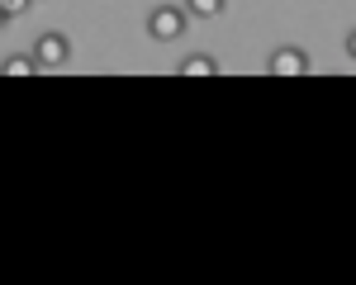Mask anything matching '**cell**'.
Masks as SVG:
<instances>
[{
    "label": "cell",
    "mask_w": 356,
    "mask_h": 285,
    "mask_svg": "<svg viewBox=\"0 0 356 285\" xmlns=\"http://www.w3.org/2000/svg\"><path fill=\"white\" fill-rule=\"evenodd\" d=\"M29 57L38 62V72H57V67H67V62H72V38H67V33H57V28H48V33H38V38H33Z\"/></svg>",
    "instance_id": "1"
},
{
    "label": "cell",
    "mask_w": 356,
    "mask_h": 285,
    "mask_svg": "<svg viewBox=\"0 0 356 285\" xmlns=\"http://www.w3.org/2000/svg\"><path fill=\"white\" fill-rule=\"evenodd\" d=\"M186 28H191V15H186V5H157V10L147 15V33H152L157 43H176Z\"/></svg>",
    "instance_id": "2"
},
{
    "label": "cell",
    "mask_w": 356,
    "mask_h": 285,
    "mask_svg": "<svg viewBox=\"0 0 356 285\" xmlns=\"http://www.w3.org/2000/svg\"><path fill=\"white\" fill-rule=\"evenodd\" d=\"M266 72L271 76H309V53L304 48H275Z\"/></svg>",
    "instance_id": "3"
},
{
    "label": "cell",
    "mask_w": 356,
    "mask_h": 285,
    "mask_svg": "<svg viewBox=\"0 0 356 285\" xmlns=\"http://www.w3.org/2000/svg\"><path fill=\"white\" fill-rule=\"evenodd\" d=\"M176 72H181V76H219V62L209 53H191V57H181Z\"/></svg>",
    "instance_id": "4"
},
{
    "label": "cell",
    "mask_w": 356,
    "mask_h": 285,
    "mask_svg": "<svg viewBox=\"0 0 356 285\" xmlns=\"http://www.w3.org/2000/svg\"><path fill=\"white\" fill-rule=\"evenodd\" d=\"M228 10V0H186V15L191 19H219Z\"/></svg>",
    "instance_id": "5"
},
{
    "label": "cell",
    "mask_w": 356,
    "mask_h": 285,
    "mask_svg": "<svg viewBox=\"0 0 356 285\" xmlns=\"http://www.w3.org/2000/svg\"><path fill=\"white\" fill-rule=\"evenodd\" d=\"M33 72H38V62H33V57H5V62H0V76H33Z\"/></svg>",
    "instance_id": "6"
},
{
    "label": "cell",
    "mask_w": 356,
    "mask_h": 285,
    "mask_svg": "<svg viewBox=\"0 0 356 285\" xmlns=\"http://www.w3.org/2000/svg\"><path fill=\"white\" fill-rule=\"evenodd\" d=\"M29 5H33V0H0V10H5V15H10V19H15V15H24Z\"/></svg>",
    "instance_id": "7"
},
{
    "label": "cell",
    "mask_w": 356,
    "mask_h": 285,
    "mask_svg": "<svg viewBox=\"0 0 356 285\" xmlns=\"http://www.w3.org/2000/svg\"><path fill=\"white\" fill-rule=\"evenodd\" d=\"M5 24H10V15H5V10H0V28H5Z\"/></svg>",
    "instance_id": "8"
}]
</instances>
